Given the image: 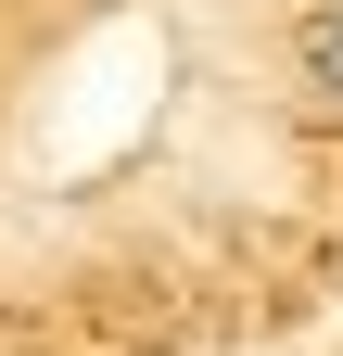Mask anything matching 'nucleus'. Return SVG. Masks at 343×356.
Wrapping results in <instances>:
<instances>
[{"mask_svg":"<svg viewBox=\"0 0 343 356\" xmlns=\"http://www.w3.org/2000/svg\"><path fill=\"white\" fill-rule=\"evenodd\" d=\"M318 89H331V102H343V13L318 26Z\"/></svg>","mask_w":343,"mask_h":356,"instance_id":"obj_1","label":"nucleus"}]
</instances>
